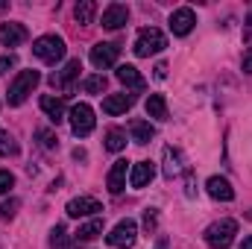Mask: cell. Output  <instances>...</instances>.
Here are the masks:
<instances>
[{
	"label": "cell",
	"mask_w": 252,
	"mask_h": 249,
	"mask_svg": "<svg viewBox=\"0 0 252 249\" xmlns=\"http://www.w3.org/2000/svg\"><path fill=\"white\" fill-rule=\"evenodd\" d=\"M193 24H196V15H193V9L188 6H182V9H176L173 15H170V32L173 35H188L190 30H193Z\"/></svg>",
	"instance_id": "ba28073f"
},
{
	"label": "cell",
	"mask_w": 252,
	"mask_h": 249,
	"mask_svg": "<svg viewBox=\"0 0 252 249\" xmlns=\"http://www.w3.org/2000/svg\"><path fill=\"white\" fill-rule=\"evenodd\" d=\"M135 238H138V226H135V220H121V223L106 235L109 247H115V249H129L132 244H135Z\"/></svg>",
	"instance_id": "8992f818"
},
{
	"label": "cell",
	"mask_w": 252,
	"mask_h": 249,
	"mask_svg": "<svg viewBox=\"0 0 252 249\" xmlns=\"http://www.w3.org/2000/svg\"><path fill=\"white\" fill-rule=\"evenodd\" d=\"M50 244H53V247H62V249H76L73 244H64V229L62 226H56V229L50 232Z\"/></svg>",
	"instance_id": "4316f807"
},
{
	"label": "cell",
	"mask_w": 252,
	"mask_h": 249,
	"mask_svg": "<svg viewBox=\"0 0 252 249\" xmlns=\"http://www.w3.org/2000/svg\"><path fill=\"white\" fill-rule=\"evenodd\" d=\"M79 70H82L79 59H70L62 70H56V73L50 76V85H53V88H59V91H67V88H70V82L79 76Z\"/></svg>",
	"instance_id": "8fae6325"
},
{
	"label": "cell",
	"mask_w": 252,
	"mask_h": 249,
	"mask_svg": "<svg viewBox=\"0 0 252 249\" xmlns=\"http://www.w3.org/2000/svg\"><path fill=\"white\" fill-rule=\"evenodd\" d=\"M18 205H21L18 199H9V202H3V205H0V217H3V220H9V217H15V211H18Z\"/></svg>",
	"instance_id": "f1b7e54d"
},
{
	"label": "cell",
	"mask_w": 252,
	"mask_h": 249,
	"mask_svg": "<svg viewBox=\"0 0 252 249\" xmlns=\"http://www.w3.org/2000/svg\"><path fill=\"white\" fill-rule=\"evenodd\" d=\"M126 147V132L124 129H109L106 132V150L109 153H121Z\"/></svg>",
	"instance_id": "cb8c5ba5"
},
{
	"label": "cell",
	"mask_w": 252,
	"mask_h": 249,
	"mask_svg": "<svg viewBox=\"0 0 252 249\" xmlns=\"http://www.w3.org/2000/svg\"><path fill=\"white\" fill-rule=\"evenodd\" d=\"M235 235H238V223L235 220H217L205 229V244L211 249H229L235 244Z\"/></svg>",
	"instance_id": "6da1fadb"
},
{
	"label": "cell",
	"mask_w": 252,
	"mask_h": 249,
	"mask_svg": "<svg viewBox=\"0 0 252 249\" xmlns=\"http://www.w3.org/2000/svg\"><path fill=\"white\" fill-rule=\"evenodd\" d=\"M38 138H41V144H44L47 150H53V147L59 144V141H56V135H53L50 129H38Z\"/></svg>",
	"instance_id": "f546056e"
},
{
	"label": "cell",
	"mask_w": 252,
	"mask_h": 249,
	"mask_svg": "<svg viewBox=\"0 0 252 249\" xmlns=\"http://www.w3.org/2000/svg\"><path fill=\"white\" fill-rule=\"evenodd\" d=\"M27 41V27L24 24H0V44L3 47H18Z\"/></svg>",
	"instance_id": "4fadbf2b"
},
{
	"label": "cell",
	"mask_w": 252,
	"mask_h": 249,
	"mask_svg": "<svg viewBox=\"0 0 252 249\" xmlns=\"http://www.w3.org/2000/svg\"><path fill=\"white\" fill-rule=\"evenodd\" d=\"M41 82V73L38 70H21L15 79H12V85H9V106H21L30 94H32V88Z\"/></svg>",
	"instance_id": "7a4b0ae2"
},
{
	"label": "cell",
	"mask_w": 252,
	"mask_h": 249,
	"mask_svg": "<svg viewBox=\"0 0 252 249\" xmlns=\"http://www.w3.org/2000/svg\"><path fill=\"white\" fill-rule=\"evenodd\" d=\"M118 56H121V47H118V44H106V41H100V44L91 47V64L100 67V70L112 67V64L118 62Z\"/></svg>",
	"instance_id": "52a82bcc"
},
{
	"label": "cell",
	"mask_w": 252,
	"mask_h": 249,
	"mask_svg": "<svg viewBox=\"0 0 252 249\" xmlns=\"http://www.w3.org/2000/svg\"><path fill=\"white\" fill-rule=\"evenodd\" d=\"M18 64V59L12 56V53H6V56H0V73H6L9 67H15Z\"/></svg>",
	"instance_id": "4dcf8cb0"
},
{
	"label": "cell",
	"mask_w": 252,
	"mask_h": 249,
	"mask_svg": "<svg viewBox=\"0 0 252 249\" xmlns=\"http://www.w3.org/2000/svg\"><path fill=\"white\" fill-rule=\"evenodd\" d=\"M129 132H132V138H135L138 144H150V141L156 138V129L147 124V121H132V124H129Z\"/></svg>",
	"instance_id": "44dd1931"
},
{
	"label": "cell",
	"mask_w": 252,
	"mask_h": 249,
	"mask_svg": "<svg viewBox=\"0 0 252 249\" xmlns=\"http://www.w3.org/2000/svg\"><path fill=\"white\" fill-rule=\"evenodd\" d=\"M118 79L124 82L126 88H135V91H141V88L147 85V82H144V76L138 73V67H135V64H121V67H118Z\"/></svg>",
	"instance_id": "ac0fdd59"
},
{
	"label": "cell",
	"mask_w": 252,
	"mask_h": 249,
	"mask_svg": "<svg viewBox=\"0 0 252 249\" xmlns=\"http://www.w3.org/2000/svg\"><path fill=\"white\" fill-rule=\"evenodd\" d=\"M94 109L88 106V103H76L73 109H70V129H73V135H79V138H85V135H91L94 132Z\"/></svg>",
	"instance_id": "5b68a950"
},
{
	"label": "cell",
	"mask_w": 252,
	"mask_h": 249,
	"mask_svg": "<svg viewBox=\"0 0 252 249\" xmlns=\"http://www.w3.org/2000/svg\"><path fill=\"white\" fill-rule=\"evenodd\" d=\"M244 70H247V73H252V47H250V53L244 56Z\"/></svg>",
	"instance_id": "d6a6232c"
},
{
	"label": "cell",
	"mask_w": 252,
	"mask_h": 249,
	"mask_svg": "<svg viewBox=\"0 0 252 249\" xmlns=\"http://www.w3.org/2000/svg\"><path fill=\"white\" fill-rule=\"evenodd\" d=\"M94 12H97V3L94 0H79L76 9H73V15H76L79 24H91L94 21Z\"/></svg>",
	"instance_id": "603a6c76"
},
{
	"label": "cell",
	"mask_w": 252,
	"mask_h": 249,
	"mask_svg": "<svg viewBox=\"0 0 252 249\" xmlns=\"http://www.w3.org/2000/svg\"><path fill=\"white\" fill-rule=\"evenodd\" d=\"M41 112H44L53 124H62L64 121V103L59 97H53V94H44V97H41Z\"/></svg>",
	"instance_id": "e0dca14e"
},
{
	"label": "cell",
	"mask_w": 252,
	"mask_h": 249,
	"mask_svg": "<svg viewBox=\"0 0 252 249\" xmlns=\"http://www.w3.org/2000/svg\"><path fill=\"white\" fill-rule=\"evenodd\" d=\"M164 47H167V38H164V32L156 30V27H144V30L138 32V38H135V56H156V53H161Z\"/></svg>",
	"instance_id": "3957f363"
},
{
	"label": "cell",
	"mask_w": 252,
	"mask_h": 249,
	"mask_svg": "<svg viewBox=\"0 0 252 249\" xmlns=\"http://www.w3.org/2000/svg\"><path fill=\"white\" fill-rule=\"evenodd\" d=\"M205 187H208V193H211L214 199H220V202H232V199H235V187L229 185V179H223V176H211V179L205 182Z\"/></svg>",
	"instance_id": "9a60e30c"
},
{
	"label": "cell",
	"mask_w": 252,
	"mask_h": 249,
	"mask_svg": "<svg viewBox=\"0 0 252 249\" xmlns=\"http://www.w3.org/2000/svg\"><path fill=\"white\" fill-rule=\"evenodd\" d=\"M15 187V176L9 170H0V193H9Z\"/></svg>",
	"instance_id": "83f0119b"
},
{
	"label": "cell",
	"mask_w": 252,
	"mask_h": 249,
	"mask_svg": "<svg viewBox=\"0 0 252 249\" xmlns=\"http://www.w3.org/2000/svg\"><path fill=\"white\" fill-rule=\"evenodd\" d=\"M32 53L47 64H56L64 59V41L59 35H41L32 41Z\"/></svg>",
	"instance_id": "277c9868"
},
{
	"label": "cell",
	"mask_w": 252,
	"mask_h": 249,
	"mask_svg": "<svg viewBox=\"0 0 252 249\" xmlns=\"http://www.w3.org/2000/svg\"><path fill=\"white\" fill-rule=\"evenodd\" d=\"M156 176V164L153 161H135L129 167V185L132 187H147Z\"/></svg>",
	"instance_id": "30bf717a"
},
{
	"label": "cell",
	"mask_w": 252,
	"mask_h": 249,
	"mask_svg": "<svg viewBox=\"0 0 252 249\" xmlns=\"http://www.w3.org/2000/svg\"><path fill=\"white\" fill-rule=\"evenodd\" d=\"M82 88H85L88 94H100V91H106V76H88V79L82 82Z\"/></svg>",
	"instance_id": "484cf974"
},
{
	"label": "cell",
	"mask_w": 252,
	"mask_h": 249,
	"mask_svg": "<svg viewBox=\"0 0 252 249\" xmlns=\"http://www.w3.org/2000/svg\"><path fill=\"white\" fill-rule=\"evenodd\" d=\"M147 115L156 118V121H167V118H170V115H167V100H164L161 94H150V97H147Z\"/></svg>",
	"instance_id": "d6986e66"
},
{
	"label": "cell",
	"mask_w": 252,
	"mask_h": 249,
	"mask_svg": "<svg viewBox=\"0 0 252 249\" xmlns=\"http://www.w3.org/2000/svg\"><path fill=\"white\" fill-rule=\"evenodd\" d=\"M156 76H158V79L167 76V64H158V67H156Z\"/></svg>",
	"instance_id": "836d02e7"
},
{
	"label": "cell",
	"mask_w": 252,
	"mask_h": 249,
	"mask_svg": "<svg viewBox=\"0 0 252 249\" xmlns=\"http://www.w3.org/2000/svg\"><path fill=\"white\" fill-rule=\"evenodd\" d=\"M97 235H103V220H100V217H94V220H88L85 226H79V232H76V244L94 241Z\"/></svg>",
	"instance_id": "ffe728a7"
},
{
	"label": "cell",
	"mask_w": 252,
	"mask_h": 249,
	"mask_svg": "<svg viewBox=\"0 0 252 249\" xmlns=\"http://www.w3.org/2000/svg\"><path fill=\"white\" fill-rule=\"evenodd\" d=\"M132 94H109L106 100H103V112L106 115H124L132 109Z\"/></svg>",
	"instance_id": "2e32d148"
},
{
	"label": "cell",
	"mask_w": 252,
	"mask_h": 249,
	"mask_svg": "<svg viewBox=\"0 0 252 249\" xmlns=\"http://www.w3.org/2000/svg\"><path fill=\"white\" fill-rule=\"evenodd\" d=\"M179 170H182V164H179V153H176L173 147H164V176L173 179V176H179Z\"/></svg>",
	"instance_id": "7402d4cb"
},
{
	"label": "cell",
	"mask_w": 252,
	"mask_h": 249,
	"mask_svg": "<svg viewBox=\"0 0 252 249\" xmlns=\"http://www.w3.org/2000/svg\"><path fill=\"white\" fill-rule=\"evenodd\" d=\"M144 226H147V229H156V214H153V211L144 214Z\"/></svg>",
	"instance_id": "1f68e13d"
},
{
	"label": "cell",
	"mask_w": 252,
	"mask_h": 249,
	"mask_svg": "<svg viewBox=\"0 0 252 249\" xmlns=\"http://www.w3.org/2000/svg\"><path fill=\"white\" fill-rule=\"evenodd\" d=\"M126 21H129V9L124 3H109L103 9V27L106 30H121V27H126Z\"/></svg>",
	"instance_id": "7c38bea8"
},
{
	"label": "cell",
	"mask_w": 252,
	"mask_h": 249,
	"mask_svg": "<svg viewBox=\"0 0 252 249\" xmlns=\"http://www.w3.org/2000/svg\"><path fill=\"white\" fill-rule=\"evenodd\" d=\"M126 173H129V161L126 158H118L112 164V170H109V179H106V185H109L112 193H121L126 187Z\"/></svg>",
	"instance_id": "5bb4252c"
},
{
	"label": "cell",
	"mask_w": 252,
	"mask_h": 249,
	"mask_svg": "<svg viewBox=\"0 0 252 249\" xmlns=\"http://www.w3.org/2000/svg\"><path fill=\"white\" fill-rule=\"evenodd\" d=\"M64 211H67V217H91V214L103 211V205H100L94 196H76V199L67 202Z\"/></svg>",
	"instance_id": "9c48e42d"
},
{
	"label": "cell",
	"mask_w": 252,
	"mask_h": 249,
	"mask_svg": "<svg viewBox=\"0 0 252 249\" xmlns=\"http://www.w3.org/2000/svg\"><path fill=\"white\" fill-rule=\"evenodd\" d=\"M0 156H18V144L6 129H0Z\"/></svg>",
	"instance_id": "d4e9b609"
},
{
	"label": "cell",
	"mask_w": 252,
	"mask_h": 249,
	"mask_svg": "<svg viewBox=\"0 0 252 249\" xmlns=\"http://www.w3.org/2000/svg\"><path fill=\"white\" fill-rule=\"evenodd\" d=\"M241 249H252V235L247 238V241H244V244H241Z\"/></svg>",
	"instance_id": "e575fe53"
}]
</instances>
